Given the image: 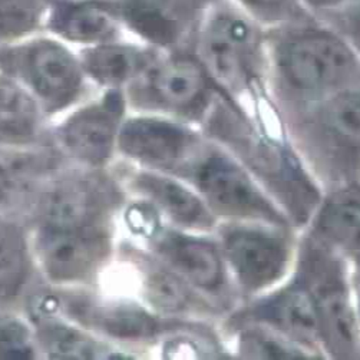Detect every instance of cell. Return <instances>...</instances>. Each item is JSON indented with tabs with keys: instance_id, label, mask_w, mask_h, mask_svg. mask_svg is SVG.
I'll return each mask as SVG.
<instances>
[{
	"instance_id": "6da1fadb",
	"label": "cell",
	"mask_w": 360,
	"mask_h": 360,
	"mask_svg": "<svg viewBox=\"0 0 360 360\" xmlns=\"http://www.w3.org/2000/svg\"><path fill=\"white\" fill-rule=\"evenodd\" d=\"M281 86L313 103L360 84V59L336 33L303 26L285 32L273 53Z\"/></svg>"
},
{
	"instance_id": "7a4b0ae2",
	"label": "cell",
	"mask_w": 360,
	"mask_h": 360,
	"mask_svg": "<svg viewBox=\"0 0 360 360\" xmlns=\"http://www.w3.org/2000/svg\"><path fill=\"white\" fill-rule=\"evenodd\" d=\"M296 273L313 299L323 350L340 359L360 357L354 299L340 251L309 237Z\"/></svg>"
},
{
	"instance_id": "3957f363",
	"label": "cell",
	"mask_w": 360,
	"mask_h": 360,
	"mask_svg": "<svg viewBox=\"0 0 360 360\" xmlns=\"http://www.w3.org/2000/svg\"><path fill=\"white\" fill-rule=\"evenodd\" d=\"M195 183L212 205L230 217L289 227V219L245 169L223 154H210L195 168Z\"/></svg>"
},
{
	"instance_id": "277c9868",
	"label": "cell",
	"mask_w": 360,
	"mask_h": 360,
	"mask_svg": "<svg viewBox=\"0 0 360 360\" xmlns=\"http://www.w3.org/2000/svg\"><path fill=\"white\" fill-rule=\"evenodd\" d=\"M293 238L287 227L253 223L231 229L224 236V253L247 292L271 289L289 271Z\"/></svg>"
},
{
	"instance_id": "5b68a950",
	"label": "cell",
	"mask_w": 360,
	"mask_h": 360,
	"mask_svg": "<svg viewBox=\"0 0 360 360\" xmlns=\"http://www.w3.org/2000/svg\"><path fill=\"white\" fill-rule=\"evenodd\" d=\"M204 58L211 75L223 86L233 91L247 88L259 70V33L241 18L217 16L205 33Z\"/></svg>"
},
{
	"instance_id": "8992f818",
	"label": "cell",
	"mask_w": 360,
	"mask_h": 360,
	"mask_svg": "<svg viewBox=\"0 0 360 360\" xmlns=\"http://www.w3.org/2000/svg\"><path fill=\"white\" fill-rule=\"evenodd\" d=\"M304 128L349 171L360 169V84L314 102Z\"/></svg>"
},
{
	"instance_id": "52a82bcc",
	"label": "cell",
	"mask_w": 360,
	"mask_h": 360,
	"mask_svg": "<svg viewBox=\"0 0 360 360\" xmlns=\"http://www.w3.org/2000/svg\"><path fill=\"white\" fill-rule=\"evenodd\" d=\"M248 319L289 338L316 356L323 350L313 299L297 276L251 306ZM319 357V356H316Z\"/></svg>"
},
{
	"instance_id": "ba28073f",
	"label": "cell",
	"mask_w": 360,
	"mask_h": 360,
	"mask_svg": "<svg viewBox=\"0 0 360 360\" xmlns=\"http://www.w3.org/2000/svg\"><path fill=\"white\" fill-rule=\"evenodd\" d=\"M106 241L94 226H46L39 240L44 267L55 280H78L103 259Z\"/></svg>"
},
{
	"instance_id": "9c48e42d",
	"label": "cell",
	"mask_w": 360,
	"mask_h": 360,
	"mask_svg": "<svg viewBox=\"0 0 360 360\" xmlns=\"http://www.w3.org/2000/svg\"><path fill=\"white\" fill-rule=\"evenodd\" d=\"M122 114L120 95L111 94L102 103L72 117L63 128L65 146L78 158L99 164L111 154L118 120Z\"/></svg>"
},
{
	"instance_id": "30bf717a",
	"label": "cell",
	"mask_w": 360,
	"mask_h": 360,
	"mask_svg": "<svg viewBox=\"0 0 360 360\" xmlns=\"http://www.w3.org/2000/svg\"><path fill=\"white\" fill-rule=\"evenodd\" d=\"M121 148L146 162L172 165L193 147V135L181 127L158 120H134L120 136Z\"/></svg>"
},
{
	"instance_id": "8fae6325",
	"label": "cell",
	"mask_w": 360,
	"mask_h": 360,
	"mask_svg": "<svg viewBox=\"0 0 360 360\" xmlns=\"http://www.w3.org/2000/svg\"><path fill=\"white\" fill-rule=\"evenodd\" d=\"M27 74L34 91L52 106L69 102L81 82L75 60L65 49L52 44H39L29 52Z\"/></svg>"
},
{
	"instance_id": "7c38bea8",
	"label": "cell",
	"mask_w": 360,
	"mask_h": 360,
	"mask_svg": "<svg viewBox=\"0 0 360 360\" xmlns=\"http://www.w3.org/2000/svg\"><path fill=\"white\" fill-rule=\"evenodd\" d=\"M108 202L110 191L92 179H77L62 184L45 200L46 226H94Z\"/></svg>"
},
{
	"instance_id": "4fadbf2b",
	"label": "cell",
	"mask_w": 360,
	"mask_h": 360,
	"mask_svg": "<svg viewBox=\"0 0 360 360\" xmlns=\"http://www.w3.org/2000/svg\"><path fill=\"white\" fill-rule=\"evenodd\" d=\"M311 237L338 251L360 248V187L338 190L319 205Z\"/></svg>"
},
{
	"instance_id": "5bb4252c",
	"label": "cell",
	"mask_w": 360,
	"mask_h": 360,
	"mask_svg": "<svg viewBox=\"0 0 360 360\" xmlns=\"http://www.w3.org/2000/svg\"><path fill=\"white\" fill-rule=\"evenodd\" d=\"M151 88L158 102L178 111L200 110L210 94L202 66L191 58L171 59L158 68Z\"/></svg>"
},
{
	"instance_id": "9a60e30c",
	"label": "cell",
	"mask_w": 360,
	"mask_h": 360,
	"mask_svg": "<svg viewBox=\"0 0 360 360\" xmlns=\"http://www.w3.org/2000/svg\"><path fill=\"white\" fill-rule=\"evenodd\" d=\"M161 253L179 271L202 289H217L224 278L223 262L215 247L207 241L171 234L161 244Z\"/></svg>"
},
{
	"instance_id": "2e32d148",
	"label": "cell",
	"mask_w": 360,
	"mask_h": 360,
	"mask_svg": "<svg viewBox=\"0 0 360 360\" xmlns=\"http://www.w3.org/2000/svg\"><path fill=\"white\" fill-rule=\"evenodd\" d=\"M139 187L178 223L200 229H207L212 224L210 211L200 198L171 179L157 175H142Z\"/></svg>"
},
{
	"instance_id": "e0dca14e",
	"label": "cell",
	"mask_w": 360,
	"mask_h": 360,
	"mask_svg": "<svg viewBox=\"0 0 360 360\" xmlns=\"http://www.w3.org/2000/svg\"><path fill=\"white\" fill-rule=\"evenodd\" d=\"M117 18L108 8L96 4H84L63 11L56 19V29L66 38L92 42L110 38Z\"/></svg>"
},
{
	"instance_id": "ac0fdd59",
	"label": "cell",
	"mask_w": 360,
	"mask_h": 360,
	"mask_svg": "<svg viewBox=\"0 0 360 360\" xmlns=\"http://www.w3.org/2000/svg\"><path fill=\"white\" fill-rule=\"evenodd\" d=\"M46 155L25 151H0V200L25 193L49 168Z\"/></svg>"
},
{
	"instance_id": "d6986e66",
	"label": "cell",
	"mask_w": 360,
	"mask_h": 360,
	"mask_svg": "<svg viewBox=\"0 0 360 360\" xmlns=\"http://www.w3.org/2000/svg\"><path fill=\"white\" fill-rule=\"evenodd\" d=\"M240 350L250 359H313L311 352L302 347L281 333L256 325V328L247 330L240 339Z\"/></svg>"
},
{
	"instance_id": "ffe728a7",
	"label": "cell",
	"mask_w": 360,
	"mask_h": 360,
	"mask_svg": "<svg viewBox=\"0 0 360 360\" xmlns=\"http://www.w3.org/2000/svg\"><path fill=\"white\" fill-rule=\"evenodd\" d=\"M27 269L25 244L18 230L0 223V300L18 293Z\"/></svg>"
},
{
	"instance_id": "44dd1931",
	"label": "cell",
	"mask_w": 360,
	"mask_h": 360,
	"mask_svg": "<svg viewBox=\"0 0 360 360\" xmlns=\"http://www.w3.org/2000/svg\"><path fill=\"white\" fill-rule=\"evenodd\" d=\"M139 66V55L120 46H102L86 56L88 70L103 84H121L135 75Z\"/></svg>"
},
{
	"instance_id": "7402d4cb",
	"label": "cell",
	"mask_w": 360,
	"mask_h": 360,
	"mask_svg": "<svg viewBox=\"0 0 360 360\" xmlns=\"http://www.w3.org/2000/svg\"><path fill=\"white\" fill-rule=\"evenodd\" d=\"M95 319L103 330L125 339L150 338L157 329V323L150 314L129 306L103 309Z\"/></svg>"
},
{
	"instance_id": "603a6c76",
	"label": "cell",
	"mask_w": 360,
	"mask_h": 360,
	"mask_svg": "<svg viewBox=\"0 0 360 360\" xmlns=\"http://www.w3.org/2000/svg\"><path fill=\"white\" fill-rule=\"evenodd\" d=\"M127 15L132 26L151 41L158 44L174 42L178 29L168 8L131 2Z\"/></svg>"
},
{
	"instance_id": "cb8c5ba5",
	"label": "cell",
	"mask_w": 360,
	"mask_h": 360,
	"mask_svg": "<svg viewBox=\"0 0 360 360\" xmlns=\"http://www.w3.org/2000/svg\"><path fill=\"white\" fill-rule=\"evenodd\" d=\"M34 124L33 102L16 86L0 84V128L8 134H29Z\"/></svg>"
},
{
	"instance_id": "d4e9b609",
	"label": "cell",
	"mask_w": 360,
	"mask_h": 360,
	"mask_svg": "<svg viewBox=\"0 0 360 360\" xmlns=\"http://www.w3.org/2000/svg\"><path fill=\"white\" fill-rule=\"evenodd\" d=\"M39 15L36 0H0V39H9L30 30Z\"/></svg>"
},
{
	"instance_id": "484cf974",
	"label": "cell",
	"mask_w": 360,
	"mask_h": 360,
	"mask_svg": "<svg viewBox=\"0 0 360 360\" xmlns=\"http://www.w3.org/2000/svg\"><path fill=\"white\" fill-rule=\"evenodd\" d=\"M44 340L55 357L88 359L95 356V346L78 332L66 328H51L44 332Z\"/></svg>"
},
{
	"instance_id": "4316f807",
	"label": "cell",
	"mask_w": 360,
	"mask_h": 360,
	"mask_svg": "<svg viewBox=\"0 0 360 360\" xmlns=\"http://www.w3.org/2000/svg\"><path fill=\"white\" fill-rule=\"evenodd\" d=\"M151 296L157 304L164 309H178L186 302V290L175 278L158 274L150 281Z\"/></svg>"
},
{
	"instance_id": "83f0119b",
	"label": "cell",
	"mask_w": 360,
	"mask_h": 360,
	"mask_svg": "<svg viewBox=\"0 0 360 360\" xmlns=\"http://www.w3.org/2000/svg\"><path fill=\"white\" fill-rule=\"evenodd\" d=\"M32 349L26 332L18 325H0V359H27Z\"/></svg>"
},
{
	"instance_id": "f1b7e54d",
	"label": "cell",
	"mask_w": 360,
	"mask_h": 360,
	"mask_svg": "<svg viewBox=\"0 0 360 360\" xmlns=\"http://www.w3.org/2000/svg\"><path fill=\"white\" fill-rule=\"evenodd\" d=\"M241 2L251 12L270 22L289 19L297 11V0H241Z\"/></svg>"
},
{
	"instance_id": "f546056e",
	"label": "cell",
	"mask_w": 360,
	"mask_h": 360,
	"mask_svg": "<svg viewBox=\"0 0 360 360\" xmlns=\"http://www.w3.org/2000/svg\"><path fill=\"white\" fill-rule=\"evenodd\" d=\"M356 269L353 273V292H354V309H356V317L357 325L360 330V256L356 259Z\"/></svg>"
},
{
	"instance_id": "4dcf8cb0",
	"label": "cell",
	"mask_w": 360,
	"mask_h": 360,
	"mask_svg": "<svg viewBox=\"0 0 360 360\" xmlns=\"http://www.w3.org/2000/svg\"><path fill=\"white\" fill-rule=\"evenodd\" d=\"M306 2L316 9H338L359 2V0H306Z\"/></svg>"
},
{
	"instance_id": "1f68e13d",
	"label": "cell",
	"mask_w": 360,
	"mask_h": 360,
	"mask_svg": "<svg viewBox=\"0 0 360 360\" xmlns=\"http://www.w3.org/2000/svg\"><path fill=\"white\" fill-rule=\"evenodd\" d=\"M350 34H352L354 44L360 49V6L354 9V12L350 18Z\"/></svg>"
},
{
	"instance_id": "d6a6232c",
	"label": "cell",
	"mask_w": 360,
	"mask_h": 360,
	"mask_svg": "<svg viewBox=\"0 0 360 360\" xmlns=\"http://www.w3.org/2000/svg\"><path fill=\"white\" fill-rule=\"evenodd\" d=\"M132 2H141V4H150V5H157V6H162L167 8V5H169L172 0H132Z\"/></svg>"
}]
</instances>
